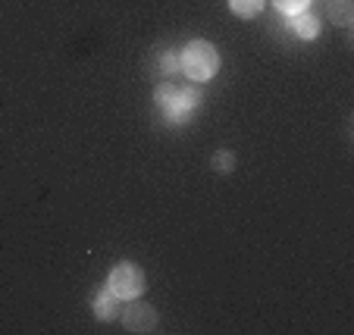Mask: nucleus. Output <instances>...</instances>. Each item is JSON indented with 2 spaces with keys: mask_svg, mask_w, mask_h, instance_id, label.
<instances>
[{
  "mask_svg": "<svg viewBox=\"0 0 354 335\" xmlns=\"http://www.w3.org/2000/svg\"><path fill=\"white\" fill-rule=\"evenodd\" d=\"M154 104L169 122H185L192 116V110H198L201 94L194 88H182L173 85V82H163L154 91Z\"/></svg>",
  "mask_w": 354,
  "mask_h": 335,
  "instance_id": "obj_1",
  "label": "nucleus"
},
{
  "mask_svg": "<svg viewBox=\"0 0 354 335\" xmlns=\"http://www.w3.org/2000/svg\"><path fill=\"white\" fill-rule=\"evenodd\" d=\"M179 66L192 82H207L220 69V54L210 41H192L179 54Z\"/></svg>",
  "mask_w": 354,
  "mask_h": 335,
  "instance_id": "obj_2",
  "label": "nucleus"
},
{
  "mask_svg": "<svg viewBox=\"0 0 354 335\" xmlns=\"http://www.w3.org/2000/svg\"><path fill=\"white\" fill-rule=\"evenodd\" d=\"M91 304H94V316H97V320H116V314H120V298H116L107 285L94 291Z\"/></svg>",
  "mask_w": 354,
  "mask_h": 335,
  "instance_id": "obj_5",
  "label": "nucleus"
},
{
  "mask_svg": "<svg viewBox=\"0 0 354 335\" xmlns=\"http://www.w3.org/2000/svg\"><path fill=\"white\" fill-rule=\"evenodd\" d=\"M288 26H292V32L298 35V38H317V35H320V19L310 16L308 10H304V13H295Z\"/></svg>",
  "mask_w": 354,
  "mask_h": 335,
  "instance_id": "obj_6",
  "label": "nucleus"
},
{
  "mask_svg": "<svg viewBox=\"0 0 354 335\" xmlns=\"http://www.w3.org/2000/svg\"><path fill=\"white\" fill-rule=\"evenodd\" d=\"M229 7H232L235 16H241V19H251V16H257L263 10V0H229Z\"/></svg>",
  "mask_w": 354,
  "mask_h": 335,
  "instance_id": "obj_8",
  "label": "nucleus"
},
{
  "mask_svg": "<svg viewBox=\"0 0 354 335\" xmlns=\"http://www.w3.org/2000/svg\"><path fill=\"white\" fill-rule=\"evenodd\" d=\"M179 69V57L169 54V50H160V63H157V73L160 75H176Z\"/></svg>",
  "mask_w": 354,
  "mask_h": 335,
  "instance_id": "obj_9",
  "label": "nucleus"
},
{
  "mask_svg": "<svg viewBox=\"0 0 354 335\" xmlns=\"http://www.w3.org/2000/svg\"><path fill=\"white\" fill-rule=\"evenodd\" d=\"M122 323H126L129 332H154L157 329V310L145 301H135V304H129Z\"/></svg>",
  "mask_w": 354,
  "mask_h": 335,
  "instance_id": "obj_4",
  "label": "nucleus"
},
{
  "mask_svg": "<svg viewBox=\"0 0 354 335\" xmlns=\"http://www.w3.org/2000/svg\"><path fill=\"white\" fill-rule=\"evenodd\" d=\"M276 7H279L282 13L295 16V13H304V10L310 7V0H276Z\"/></svg>",
  "mask_w": 354,
  "mask_h": 335,
  "instance_id": "obj_11",
  "label": "nucleus"
},
{
  "mask_svg": "<svg viewBox=\"0 0 354 335\" xmlns=\"http://www.w3.org/2000/svg\"><path fill=\"white\" fill-rule=\"evenodd\" d=\"M329 19L348 28L354 22V0H329Z\"/></svg>",
  "mask_w": 354,
  "mask_h": 335,
  "instance_id": "obj_7",
  "label": "nucleus"
},
{
  "mask_svg": "<svg viewBox=\"0 0 354 335\" xmlns=\"http://www.w3.org/2000/svg\"><path fill=\"white\" fill-rule=\"evenodd\" d=\"M145 273H141L138 263H120V267L110 269L107 289L113 291L120 301H135V298L145 295Z\"/></svg>",
  "mask_w": 354,
  "mask_h": 335,
  "instance_id": "obj_3",
  "label": "nucleus"
},
{
  "mask_svg": "<svg viewBox=\"0 0 354 335\" xmlns=\"http://www.w3.org/2000/svg\"><path fill=\"white\" fill-rule=\"evenodd\" d=\"M214 169H216V173H232V169H235V157H232V151H216V157H214Z\"/></svg>",
  "mask_w": 354,
  "mask_h": 335,
  "instance_id": "obj_10",
  "label": "nucleus"
}]
</instances>
